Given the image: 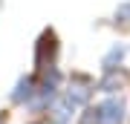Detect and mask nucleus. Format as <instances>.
Masks as SVG:
<instances>
[{"label":"nucleus","mask_w":130,"mask_h":124,"mask_svg":"<svg viewBox=\"0 0 130 124\" xmlns=\"http://www.w3.org/2000/svg\"><path fill=\"white\" fill-rule=\"evenodd\" d=\"M38 95V87H35V78L32 75H26V78H20L18 81V87H14V92H12V101L14 104H32V98Z\"/></svg>","instance_id":"nucleus-3"},{"label":"nucleus","mask_w":130,"mask_h":124,"mask_svg":"<svg viewBox=\"0 0 130 124\" xmlns=\"http://www.w3.org/2000/svg\"><path fill=\"white\" fill-rule=\"evenodd\" d=\"M78 124H101V118H98V107H87L84 115L78 118Z\"/></svg>","instance_id":"nucleus-7"},{"label":"nucleus","mask_w":130,"mask_h":124,"mask_svg":"<svg viewBox=\"0 0 130 124\" xmlns=\"http://www.w3.org/2000/svg\"><path fill=\"white\" fill-rule=\"evenodd\" d=\"M55 58H58V38L55 32H43L41 41H38V49H35V66L38 69H55Z\"/></svg>","instance_id":"nucleus-1"},{"label":"nucleus","mask_w":130,"mask_h":124,"mask_svg":"<svg viewBox=\"0 0 130 124\" xmlns=\"http://www.w3.org/2000/svg\"><path fill=\"white\" fill-rule=\"evenodd\" d=\"M124 55H127V43H121V46L116 43V46L101 58V69H104V72H116V69L121 66V61H124Z\"/></svg>","instance_id":"nucleus-4"},{"label":"nucleus","mask_w":130,"mask_h":124,"mask_svg":"<svg viewBox=\"0 0 130 124\" xmlns=\"http://www.w3.org/2000/svg\"><path fill=\"white\" fill-rule=\"evenodd\" d=\"M121 87V78H119V69L116 72H104V78L98 81V90H104V92H116Z\"/></svg>","instance_id":"nucleus-5"},{"label":"nucleus","mask_w":130,"mask_h":124,"mask_svg":"<svg viewBox=\"0 0 130 124\" xmlns=\"http://www.w3.org/2000/svg\"><path fill=\"white\" fill-rule=\"evenodd\" d=\"M35 124H43V121H35Z\"/></svg>","instance_id":"nucleus-8"},{"label":"nucleus","mask_w":130,"mask_h":124,"mask_svg":"<svg viewBox=\"0 0 130 124\" xmlns=\"http://www.w3.org/2000/svg\"><path fill=\"white\" fill-rule=\"evenodd\" d=\"M113 23H116V26H130V3H121L119 9H116Z\"/></svg>","instance_id":"nucleus-6"},{"label":"nucleus","mask_w":130,"mask_h":124,"mask_svg":"<svg viewBox=\"0 0 130 124\" xmlns=\"http://www.w3.org/2000/svg\"><path fill=\"white\" fill-rule=\"evenodd\" d=\"M124 98H107V101L98 104V118L101 124H124Z\"/></svg>","instance_id":"nucleus-2"}]
</instances>
